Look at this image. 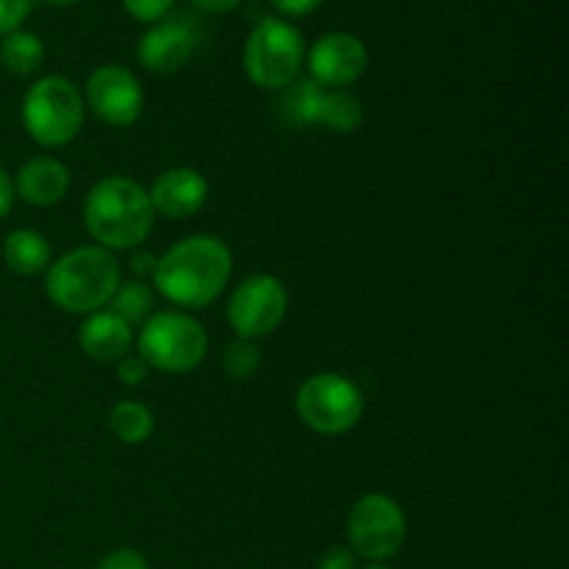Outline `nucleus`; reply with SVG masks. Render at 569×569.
I'll use <instances>...</instances> for the list:
<instances>
[{
  "label": "nucleus",
  "instance_id": "1",
  "mask_svg": "<svg viewBox=\"0 0 569 569\" xmlns=\"http://www.w3.org/2000/svg\"><path fill=\"white\" fill-rule=\"evenodd\" d=\"M231 250L217 237H189L156 259L153 287L181 309L214 303L231 278Z\"/></svg>",
  "mask_w": 569,
  "mask_h": 569
},
{
  "label": "nucleus",
  "instance_id": "2",
  "mask_svg": "<svg viewBox=\"0 0 569 569\" xmlns=\"http://www.w3.org/2000/svg\"><path fill=\"white\" fill-rule=\"evenodd\" d=\"M153 217L148 189L126 176H111L94 183L83 206L89 233L106 250L139 248L153 231Z\"/></svg>",
  "mask_w": 569,
  "mask_h": 569
},
{
  "label": "nucleus",
  "instance_id": "3",
  "mask_svg": "<svg viewBox=\"0 0 569 569\" xmlns=\"http://www.w3.org/2000/svg\"><path fill=\"white\" fill-rule=\"evenodd\" d=\"M122 283V270L106 248H76L48 267L44 289L59 309L94 315L109 306Z\"/></svg>",
  "mask_w": 569,
  "mask_h": 569
},
{
  "label": "nucleus",
  "instance_id": "4",
  "mask_svg": "<svg viewBox=\"0 0 569 569\" xmlns=\"http://www.w3.org/2000/svg\"><path fill=\"white\" fill-rule=\"evenodd\" d=\"M137 348L148 367L181 376V372L194 370L206 359L209 337L192 315L153 311L139 328Z\"/></svg>",
  "mask_w": 569,
  "mask_h": 569
},
{
  "label": "nucleus",
  "instance_id": "5",
  "mask_svg": "<svg viewBox=\"0 0 569 569\" xmlns=\"http://www.w3.org/2000/svg\"><path fill=\"white\" fill-rule=\"evenodd\" d=\"M22 126L44 148L72 142L83 126V98L76 83L61 76L39 78L22 98Z\"/></svg>",
  "mask_w": 569,
  "mask_h": 569
},
{
  "label": "nucleus",
  "instance_id": "6",
  "mask_svg": "<svg viewBox=\"0 0 569 569\" xmlns=\"http://www.w3.org/2000/svg\"><path fill=\"white\" fill-rule=\"evenodd\" d=\"M303 59V37L281 17H264L244 42V72L261 89H287L298 81Z\"/></svg>",
  "mask_w": 569,
  "mask_h": 569
},
{
  "label": "nucleus",
  "instance_id": "7",
  "mask_svg": "<svg viewBox=\"0 0 569 569\" xmlns=\"http://www.w3.org/2000/svg\"><path fill=\"white\" fill-rule=\"evenodd\" d=\"M295 411L311 431L339 437L359 426L365 415V395L339 372H317L300 383L295 395Z\"/></svg>",
  "mask_w": 569,
  "mask_h": 569
},
{
  "label": "nucleus",
  "instance_id": "8",
  "mask_svg": "<svg viewBox=\"0 0 569 569\" xmlns=\"http://www.w3.org/2000/svg\"><path fill=\"white\" fill-rule=\"evenodd\" d=\"M348 542L353 556L381 565L406 542V515L398 500L372 492L353 503L348 515Z\"/></svg>",
  "mask_w": 569,
  "mask_h": 569
},
{
  "label": "nucleus",
  "instance_id": "9",
  "mask_svg": "<svg viewBox=\"0 0 569 569\" xmlns=\"http://www.w3.org/2000/svg\"><path fill=\"white\" fill-rule=\"evenodd\" d=\"M289 295L276 276L244 278L228 303V322L239 339H261L287 317Z\"/></svg>",
  "mask_w": 569,
  "mask_h": 569
},
{
  "label": "nucleus",
  "instance_id": "10",
  "mask_svg": "<svg viewBox=\"0 0 569 569\" xmlns=\"http://www.w3.org/2000/svg\"><path fill=\"white\" fill-rule=\"evenodd\" d=\"M87 106L109 126H133L144 109L142 83L126 67L103 64L89 76Z\"/></svg>",
  "mask_w": 569,
  "mask_h": 569
},
{
  "label": "nucleus",
  "instance_id": "11",
  "mask_svg": "<svg viewBox=\"0 0 569 569\" xmlns=\"http://www.w3.org/2000/svg\"><path fill=\"white\" fill-rule=\"evenodd\" d=\"M370 64L365 42L348 31L326 33L309 50V72L311 81L320 83L322 89H345L359 81Z\"/></svg>",
  "mask_w": 569,
  "mask_h": 569
},
{
  "label": "nucleus",
  "instance_id": "12",
  "mask_svg": "<svg viewBox=\"0 0 569 569\" xmlns=\"http://www.w3.org/2000/svg\"><path fill=\"white\" fill-rule=\"evenodd\" d=\"M150 203L153 211L170 220L198 214L209 200V181L192 167H176V170L161 172L150 187Z\"/></svg>",
  "mask_w": 569,
  "mask_h": 569
},
{
  "label": "nucleus",
  "instance_id": "13",
  "mask_svg": "<svg viewBox=\"0 0 569 569\" xmlns=\"http://www.w3.org/2000/svg\"><path fill=\"white\" fill-rule=\"evenodd\" d=\"M194 37L192 26L183 20H164L156 22L142 39H139L137 56L142 61L144 70L150 72H176L192 59Z\"/></svg>",
  "mask_w": 569,
  "mask_h": 569
},
{
  "label": "nucleus",
  "instance_id": "14",
  "mask_svg": "<svg viewBox=\"0 0 569 569\" xmlns=\"http://www.w3.org/2000/svg\"><path fill=\"white\" fill-rule=\"evenodd\" d=\"M67 189H70V172L59 159H48V156L28 159L14 178V192L37 209L56 206L64 198Z\"/></svg>",
  "mask_w": 569,
  "mask_h": 569
},
{
  "label": "nucleus",
  "instance_id": "15",
  "mask_svg": "<svg viewBox=\"0 0 569 569\" xmlns=\"http://www.w3.org/2000/svg\"><path fill=\"white\" fill-rule=\"evenodd\" d=\"M83 353L94 361H120L133 342L131 326L114 311H94L78 331Z\"/></svg>",
  "mask_w": 569,
  "mask_h": 569
},
{
  "label": "nucleus",
  "instance_id": "16",
  "mask_svg": "<svg viewBox=\"0 0 569 569\" xmlns=\"http://www.w3.org/2000/svg\"><path fill=\"white\" fill-rule=\"evenodd\" d=\"M3 261L17 276H39L50 267L48 239L31 228H17L3 242Z\"/></svg>",
  "mask_w": 569,
  "mask_h": 569
},
{
  "label": "nucleus",
  "instance_id": "17",
  "mask_svg": "<svg viewBox=\"0 0 569 569\" xmlns=\"http://www.w3.org/2000/svg\"><path fill=\"white\" fill-rule=\"evenodd\" d=\"M322 98H326V89L320 83H315L311 78L306 81H292L287 89H281V100H278V109H281V117L289 122V126L309 128L320 122V106Z\"/></svg>",
  "mask_w": 569,
  "mask_h": 569
},
{
  "label": "nucleus",
  "instance_id": "18",
  "mask_svg": "<svg viewBox=\"0 0 569 569\" xmlns=\"http://www.w3.org/2000/svg\"><path fill=\"white\" fill-rule=\"evenodd\" d=\"M44 61V44L37 33L31 31H11L0 42V64L11 76H33Z\"/></svg>",
  "mask_w": 569,
  "mask_h": 569
},
{
  "label": "nucleus",
  "instance_id": "19",
  "mask_svg": "<svg viewBox=\"0 0 569 569\" xmlns=\"http://www.w3.org/2000/svg\"><path fill=\"white\" fill-rule=\"evenodd\" d=\"M365 122V103L348 89H326L320 106V122L333 133H353Z\"/></svg>",
  "mask_w": 569,
  "mask_h": 569
},
{
  "label": "nucleus",
  "instance_id": "20",
  "mask_svg": "<svg viewBox=\"0 0 569 569\" xmlns=\"http://www.w3.org/2000/svg\"><path fill=\"white\" fill-rule=\"evenodd\" d=\"M109 426L120 442L142 445L153 433V411L137 400H122L111 409Z\"/></svg>",
  "mask_w": 569,
  "mask_h": 569
},
{
  "label": "nucleus",
  "instance_id": "21",
  "mask_svg": "<svg viewBox=\"0 0 569 569\" xmlns=\"http://www.w3.org/2000/svg\"><path fill=\"white\" fill-rule=\"evenodd\" d=\"M109 306H111L109 311H114L117 317H122L128 326H133V322H139V326H142V322L153 315L156 292L142 281L120 283V287H117V292L111 295Z\"/></svg>",
  "mask_w": 569,
  "mask_h": 569
},
{
  "label": "nucleus",
  "instance_id": "22",
  "mask_svg": "<svg viewBox=\"0 0 569 569\" xmlns=\"http://www.w3.org/2000/svg\"><path fill=\"white\" fill-rule=\"evenodd\" d=\"M261 365V350L253 339H233L226 350H222V367L233 381H248L256 376Z\"/></svg>",
  "mask_w": 569,
  "mask_h": 569
},
{
  "label": "nucleus",
  "instance_id": "23",
  "mask_svg": "<svg viewBox=\"0 0 569 569\" xmlns=\"http://www.w3.org/2000/svg\"><path fill=\"white\" fill-rule=\"evenodd\" d=\"M128 14L139 22H159L170 14L176 0H122Z\"/></svg>",
  "mask_w": 569,
  "mask_h": 569
},
{
  "label": "nucleus",
  "instance_id": "24",
  "mask_svg": "<svg viewBox=\"0 0 569 569\" xmlns=\"http://www.w3.org/2000/svg\"><path fill=\"white\" fill-rule=\"evenodd\" d=\"M33 0H0V37L17 31L28 20Z\"/></svg>",
  "mask_w": 569,
  "mask_h": 569
},
{
  "label": "nucleus",
  "instance_id": "25",
  "mask_svg": "<svg viewBox=\"0 0 569 569\" xmlns=\"http://www.w3.org/2000/svg\"><path fill=\"white\" fill-rule=\"evenodd\" d=\"M117 378H120V383H126V387H139V383L148 378V365H144L142 356H122V359L117 361Z\"/></svg>",
  "mask_w": 569,
  "mask_h": 569
},
{
  "label": "nucleus",
  "instance_id": "26",
  "mask_svg": "<svg viewBox=\"0 0 569 569\" xmlns=\"http://www.w3.org/2000/svg\"><path fill=\"white\" fill-rule=\"evenodd\" d=\"M94 569H150V567L142 553H137V550L131 548H120L114 550V553L106 556V559Z\"/></svg>",
  "mask_w": 569,
  "mask_h": 569
},
{
  "label": "nucleus",
  "instance_id": "27",
  "mask_svg": "<svg viewBox=\"0 0 569 569\" xmlns=\"http://www.w3.org/2000/svg\"><path fill=\"white\" fill-rule=\"evenodd\" d=\"M317 569H356L353 550L342 548V545H337V548H328L326 553L317 559Z\"/></svg>",
  "mask_w": 569,
  "mask_h": 569
},
{
  "label": "nucleus",
  "instance_id": "28",
  "mask_svg": "<svg viewBox=\"0 0 569 569\" xmlns=\"http://www.w3.org/2000/svg\"><path fill=\"white\" fill-rule=\"evenodd\" d=\"M272 9L281 11L287 17H306V14H315L317 9L322 6V0H270Z\"/></svg>",
  "mask_w": 569,
  "mask_h": 569
},
{
  "label": "nucleus",
  "instance_id": "29",
  "mask_svg": "<svg viewBox=\"0 0 569 569\" xmlns=\"http://www.w3.org/2000/svg\"><path fill=\"white\" fill-rule=\"evenodd\" d=\"M11 203H14V181H11L9 172L0 167V220L9 214Z\"/></svg>",
  "mask_w": 569,
  "mask_h": 569
},
{
  "label": "nucleus",
  "instance_id": "30",
  "mask_svg": "<svg viewBox=\"0 0 569 569\" xmlns=\"http://www.w3.org/2000/svg\"><path fill=\"white\" fill-rule=\"evenodd\" d=\"M131 270L137 272L139 278H148V276H153V270H156V256H150V253H137L131 259Z\"/></svg>",
  "mask_w": 569,
  "mask_h": 569
},
{
  "label": "nucleus",
  "instance_id": "31",
  "mask_svg": "<svg viewBox=\"0 0 569 569\" xmlns=\"http://www.w3.org/2000/svg\"><path fill=\"white\" fill-rule=\"evenodd\" d=\"M198 9H206V11H217V14H226V11L237 9L239 3H244V0H192Z\"/></svg>",
  "mask_w": 569,
  "mask_h": 569
},
{
  "label": "nucleus",
  "instance_id": "32",
  "mask_svg": "<svg viewBox=\"0 0 569 569\" xmlns=\"http://www.w3.org/2000/svg\"><path fill=\"white\" fill-rule=\"evenodd\" d=\"M48 3H53V6H70V3H78V0H48Z\"/></svg>",
  "mask_w": 569,
  "mask_h": 569
},
{
  "label": "nucleus",
  "instance_id": "33",
  "mask_svg": "<svg viewBox=\"0 0 569 569\" xmlns=\"http://www.w3.org/2000/svg\"><path fill=\"white\" fill-rule=\"evenodd\" d=\"M365 569H392V567H387V565H367Z\"/></svg>",
  "mask_w": 569,
  "mask_h": 569
}]
</instances>
